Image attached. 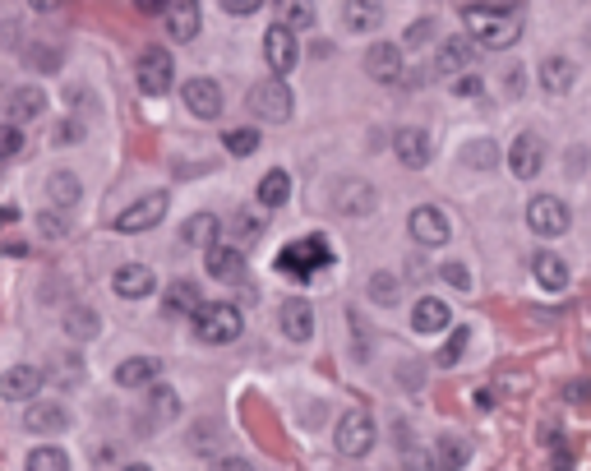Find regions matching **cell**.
Returning a JSON list of instances; mask_svg holds the SVG:
<instances>
[{"instance_id": "obj_47", "label": "cell", "mask_w": 591, "mask_h": 471, "mask_svg": "<svg viewBox=\"0 0 591 471\" xmlns=\"http://www.w3.org/2000/svg\"><path fill=\"white\" fill-rule=\"evenodd\" d=\"M430 37H435V19H416V24L407 28V47H421Z\"/></svg>"}, {"instance_id": "obj_14", "label": "cell", "mask_w": 591, "mask_h": 471, "mask_svg": "<svg viewBox=\"0 0 591 471\" xmlns=\"http://www.w3.org/2000/svg\"><path fill=\"white\" fill-rule=\"evenodd\" d=\"M0 107H5V121H10V125H28V121H37V116L47 111V93H42V88H33V84L10 88Z\"/></svg>"}, {"instance_id": "obj_8", "label": "cell", "mask_w": 591, "mask_h": 471, "mask_svg": "<svg viewBox=\"0 0 591 471\" xmlns=\"http://www.w3.org/2000/svg\"><path fill=\"white\" fill-rule=\"evenodd\" d=\"M181 102H185V111H190V116H199V121H218L222 107H227V97H222L218 79H185Z\"/></svg>"}, {"instance_id": "obj_19", "label": "cell", "mask_w": 591, "mask_h": 471, "mask_svg": "<svg viewBox=\"0 0 591 471\" xmlns=\"http://www.w3.org/2000/svg\"><path fill=\"white\" fill-rule=\"evenodd\" d=\"M278 324H282V333H287L291 342H310L314 338V310H310V301H301V296L282 301Z\"/></svg>"}, {"instance_id": "obj_50", "label": "cell", "mask_w": 591, "mask_h": 471, "mask_svg": "<svg viewBox=\"0 0 591 471\" xmlns=\"http://www.w3.org/2000/svg\"><path fill=\"white\" fill-rule=\"evenodd\" d=\"M222 10H227V14H236V19H245V14H254L259 5H254V0H231V5H222Z\"/></svg>"}, {"instance_id": "obj_43", "label": "cell", "mask_w": 591, "mask_h": 471, "mask_svg": "<svg viewBox=\"0 0 591 471\" xmlns=\"http://www.w3.org/2000/svg\"><path fill=\"white\" fill-rule=\"evenodd\" d=\"M439 278L448 282V287H458V291H471V273H467V264H439Z\"/></svg>"}, {"instance_id": "obj_37", "label": "cell", "mask_w": 591, "mask_h": 471, "mask_svg": "<svg viewBox=\"0 0 591 471\" xmlns=\"http://www.w3.org/2000/svg\"><path fill=\"white\" fill-rule=\"evenodd\" d=\"M65 333H70V338H97V314L88 310V305H79V310H70L65 314Z\"/></svg>"}, {"instance_id": "obj_29", "label": "cell", "mask_w": 591, "mask_h": 471, "mask_svg": "<svg viewBox=\"0 0 591 471\" xmlns=\"http://www.w3.org/2000/svg\"><path fill=\"white\" fill-rule=\"evenodd\" d=\"M573 79H578V65L568 61V56H550V61H541V88L545 93H568Z\"/></svg>"}, {"instance_id": "obj_36", "label": "cell", "mask_w": 591, "mask_h": 471, "mask_svg": "<svg viewBox=\"0 0 591 471\" xmlns=\"http://www.w3.org/2000/svg\"><path fill=\"white\" fill-rule=\"evenodd\" d=\"M462 162H467V167H476V171H490L499 162V148L490 144V139H471V144L462 148Z\"/></svg>"}, {"instance_id": "obj_31", "label": "cell", "mask_w": 591, "mask_h": 471, "mask_svg": "<svg viewBox=\"0 0 591 471\" xmlns=\"http://www.w3.org/2000/svg\"><path fill=\"white\" fill-rule=\"evenodd\" d=\"M199 287H194L190 278H176L171 282V291H167V314H194L199 310Z\"/></svg>"}, {"instance_id": "obj_1", "label": "cell", "mask_w": 591, "mask_h": 471, "mask_svg": "<svg viewBox=\"0 0 591 471\" xmlns=\"http://www.w3.org/2000/svg\"><path fill=\"white\" fill-rule=\"evenodd\" d=\"M462 24L490 51H508L522 37V19L508 5H462Z\"/></svg>"}, {"instance_id": "obj_32", "label": "cell", "mask_w": 591, "mask_h": 471, "mask_svg": "<svg viewBox=\"0 0 591 471\" xmlns=\"http://www.w3.org/2000/svg\"><path fill=\"white\" fill-rule=\"evenodd\" d=\"M259 130H250V125H236V130H227L222 134V148H227L231 157H250V153H259Z\"/></svg>"}, {"instance_id": "obj_25", "label": "cell", "mask_w": 591, "mask_h": 471, "mask_svg": "<svg viewBox=\"0 0 591 471\" xmlns=\"http://www.w3.org/2000/svg\"><path fill=\"white\" fill-rule=\"evenodd\" d=\"M157 375H162V361H153V356H130V361L116 365V384L121 388H153Z\"/></svg>"}, {"instance_id": "obj_42", "label": "cell", "mask_w": 591, "mask_h": 471, "mask_svg": "<svg viewBox=\"0 0 591 471\" xmlns=\"http://www.w3.org/2000/svg\"><path fill=\"white\" fill-rule=\"evenodd\" d=\"M314 24V5H287L282 10V28L287 33H301V28H310Z\"/></svg>"}, {"instance_id": "obj_45", "label": "cell", "mask_w": 591, "mask_h": 471, "mask_svg": "<svg viewBox=\"0 0 591 471\" xmlns=\"http://www.w3.org/2000/svg\"><path fill=\"white\" fill-rule=\"evenodd\" d=\"M453 93H458V97H481L485 93V79H481V74H458V79H453Z\"/></svg>"}, {"instance_id": "obj_28", "label": "cell", "mask_w": 591, "mask_h": 471, "mask_svg": "<svg viewBox=\"0 0 591 471\" xmlns=\"http://www.w3.org/2000/svg\"><path fill=\"white\" fill-rule=\"evenodd\" d=\"M241 250H236V245H208L204 250V268H208V278H218V282H227V278H236V273H241Z\"/></svg>"}, {"instance_id": "obj_12", "label": "cell", "mask_w": 591, "mask_h": 471, "mask_svg": "<svg viewBox=\"0 0 591 471\" xmlns=\"http://www.w3.org/2000/svg\"><path fill=\"white\" fill-rule=\"evenodd\" d=\"M393 153H398L402 167L421 171V167H430V157H435V144H430V134H425L421 125H402V130L393 134Z\"/></svg>"}, {"instance_id": "obj_16", "label": "cell", "mask_w": 591, "mask_h": 471, "mask_svg": "<svg viewBox=\"0 0 591 471\" xmlns=\"http://www.w3.org/2000/svg\"><path fill=\"white\" fill-rule=\"evenodd\" d=\"M162 24H167L171 42H194L199 28H204V14H199L194 0H185V5H162Z\"/></svg>"}, {"instance_id": "obj_39", "label": "cell", "mask_w": 591, "mask_h": 471, "mask_svg": "<svg viewBox=\"0 0 591 471\" xmlns=\"http://www.w3.org/2000/svg\"><path fill=\"white\" fill-rule=\"evenodd\" d=\"M227 227L236 231L241 241H250V236H259V231H264V213H250V208H236V213L227 218Z\"/></svg>"}, {"instance_id": "obj_4", "label": "cell", "mask_w": 591, "mask_h": 471, "mask_svg": "<svg viewBox=\"0 0 591 471\" xmlns=\"http://www.w3.org/2000/svg\"><path fill=\"white\" fill-rule=\"evenodd\" d=\"M167 208H171L167 190H153V194H144V199H134L125 213H116V218H111V227L121 231V236H139V231L157 227V222L167 218Z\"/></svg>"}, {"instance_id": "obj_5", "label": "cell", "mask_w": 591, "mask_h": 471, "mask_svg": "<svg viewBox=\"0 0 591 471\" xmlns=\"http://www.w3.org/2000/svg\"><path fill=\"white\" fill-rule=\"evenodd\" d=\"M527 227L536 236H545V241H555V236H564L573 227V213H568V204L559 194H536L527 204Z\"/></svg>"}, {"instance_id": "obj_6", "label": "cell", "mask_w": 591, "mask_h": 471, "mask_svg": "<svg viewBox=\"0 0 591 471\" xmlns=\"http://www.w3.org/2000/svg\"><path fill=\"white\" fill-rule=\"evenodd\" d=\"M134 79H139V93L144 97L171 93V79H176V70H171V51L167 47L139 51V70H134Z\"/></svg>"}, {"instance_id": "obj_7", "label": "cell", "mask_w": 591, "mask_h": 471, "mask_svg": "<svg viewBox=\"0 0 591 471\" xmlns=\"http://www.w3.org/2000/svg\"><path fill=\"white\" fill-rule=\"evenodd\" d=\"M333 444H338L342 458H365L374 448V421L370 411H347L338 421V430H333Z\"/></svg>"}, {"instance_id": "obj_40", "label": "cell", "mask_w": 591, "mask_h": 471, "mask_svg": "<svg viewBox=\"0 0 591 471\" xmlns=\"http://www.w3.org/2000/svg\"><path fill=\"white\" fill-rule=\"evenodd\" d=\"M467 342H471V333L458 324V328H453V338L444 342V351H439L435 361H439V365H458V361H462V351H467Z\"/></svg>"}, {"instance_id": "obj_48", "label": "cell", "mask_w": 591, "mask_h": 471, "mask_svg": "<svg viewBox=\"0 0 591 471\" xmlns=\"http://www.w3.org/2000/svg\"><path fill=\"white\" fill-rule=\"evenodd\" d=\"M213 435H218V421H199V425H194V439H190V444L199 448V453H208V448H213Z\"/></svg>"}, {"instance_id": "obj_38", "label": "cell", "mask_w": 591, "mask_h": 471, "mask_svg": "<svg viewBox=\"0 0 591 471\" xmlns=\"http://www.w3.org/2000/svg\"><path fill=\"white\" fill-rule=\"evenodd\" d=\"M370 301L374 305H398V278L393 273H370Z\"/></svg>"}, {"instance_id": "obj_41", "label": "cell", "mask_w": 591, "mask_h": 471, "mask_svg": "<svg viewBox=\"0 0 591 471\" xmlns=\"http://www.w3.org/2000/svg\"><path fill=\"white\" fill-rule=\"evenodd\" d=\"M24 153V130H19V125H0V162H5V157H19Z\"/></svg>"}, {"instance_id": "obj_49", "label": "cell", "mask_w": 591, "mask_h": 471, "mask_svg": "<svg viewBox=\"0 0 591 471\" xmlns=\"http://www.w3.org/2000/svg\"><path fill=\"white\" fill-rule=\"evenodd\" d=\"M471 407L490 411V407H495V393H490V388H471Z\"/></svg>"}, {"instance_id": "obj_55", "label": "cell", "mask_w": 591, "mask_h": 471, "mask_svg": "<svg viewBox=\"0 0 591 471\" xmlns=\"http://www.w3.org/2000/svg\"><path fill=\"white\" fill-rule=\"evenodd\" d=\"M125 471H153V467H144V462H130V467H125Z\"/></svg>"}, {"instance_id": "obj_24", "label": "cell", "mask_w": 591, "mask_h": 471, "mask_svg": "<svg viewBox=\"0 0 591 471\" xmlns=\"http://www.w3.org/2000/svg\"><path fill=\"white\" fill-rule=\"evenodd\" d=\"M435 65H439V74H471V65H476V47L471 42H462V37H448L444 47H439V56H435Z\"/></svg>"}, {"instance_id": "obj_23", "label": "cell", "mask_w": 591, "mask_h": 471, "mask_svg": "<svg viewBox=\"0 0 591 471\" xmlns=\"http://www.w3.org/2000/svg\"><path fill=\"white\" fill-rule=\"evenodd\" d=\"M65 425H70V411L56 402H33L24 411V430H33V435H61Z\"/></svg>"}, {"instance_id": "obj_22", "label": "cell", "mask_w": 591, "mask_h": 471, "mask_svg": "<svg viewBox=\"0 0 591 471\" xmlns=\"http://www.w3.org/2000/svg\"><path fill=\"white\" fill-rule=\"evenodd\" d=\"M42 370H37V365H14V370H5V375H0V398H37V388H42Z\"/></svg>"}, {"instance_id": "obj_17", "label": "cell", "mask_w": 591, "mask_h": 471, "mask_svg": "<svg viewBox=\"0 0 591 471\" xmlns=\"http://www.w3.org/2000/svg\"><path fill=\"white\" fill-rule=\"evenodd\" d=\"M111 287H116V296H125V301H144V296L157 291V278L148 264H125V268H116Z\"/></svg>"}, {"instance_id": "obj_34", "label": "cell", "mask_w": 591, "mask_h": 471, "mask_svg": "<svg viewBox=\"0 0 591 471\" xmlns=\"http://www.w3.org/2000/svg\"><path fill=\"white\" fill-rule=\"evenodd\" d=\"M28 471H70V458H65V448L37 444L33 453H28Z\"/></svg>"}, {"instance_id": "obj_15", "label": "cell", "mask_w": 591, "mask_h": 471, "mask_svg": "<svg viewBox=\"0 0 591 471\" xmlns=\"http://www.w3.org/2000/svg\"><path fill=\"white\" fill-rule=\"evenodd\" d=\"M374 185L370 181H338V190H333V208H338L342 218H365V213H374Z\"/></svg>"}, {"instance_id": "obj_54", "label": "cell", "mask_w": 591, "mask_h": 471, "mask_svg": "<svg viewBox=\"0 0 591 471\" xmlns=\"http://www.w3.org/2000/svg\"><path fill=\"white\" fill-rule=\"evenodd\" d=\"M14 218H19V208H0V227H10Z\"/></svg>"}, {"instance_id": "obj_33", "label": "cell", "mask_w": 591, "mask_h": 471, "mask_svg": "<svg viewBox=\"0 0 591 471\" xmlns=\"http://www.w3.org/2000/svg\"><path fill=\"white\" fill-rule=\"evenodd\" d=\"M148 407H153L148 425H162V421H171V416L181 411V402H176V393H171L167 384H157V388H148Z\"/></svg>"}, {"instance_id": "obj_27", "label": "cell", "mask_w": 591, "mask_h": 471, "mask_svg": "<svg viewBox=\"0 0 591 471\" xmlns=\"http://www.w3.org/2000/svg\"><path fill=\"white\" fill-rule=\"evenodd\" d=\"M47 199H51V208L61 213V208H74L79 199H84V185H79V176L74 171H51L47 176Z\"/></svg>"}, {"instance_id": "obj_44", "label": "cell", "mask_w": 591, "mask_h": 471, "mask_svg": "<svg viewBox=\"0 0 591 471\" xmlns=\"http://www.w3.org/2000/svg\"><path fill=\"white\" fill-rule=\"evenodd\" d=\"M37 231H42V236H65V231H70V222H65L61 213L51 208V213H37Z\"/></svg>"}, {"instance_id": "obj_30", "label": "cell", "mask_w": 591, "mask_h": 471, "mask_svg": "<svg viewBox=\"0 0 591 471\" xmlns=\"http://www.w3.org/2000/svg\"><path fill=\"white\" fill-rule=\"evenodd\" d=\"M254 194H259V204H264V208H282L291 199V176L282 167H273L264 181H259V190H254Z\"/></svg>"}, {"instance_id": "obj_2", "label": "cell", "mask_w": 591, "mask_h": 471, "mask_svg": "<svg viewBox=\"0 0 591 471\" xmlns=\"http://www.w3.org/2000/svg\"><path fill=\"white\" fill-rule=\"evenodd\" d=\"M190 324H194V338L204 342V347H227V342H236L245 333V319L231 301L199 305V310L190 314Z\"/></svg>"}, {"instance_id": "obj_52", "label": "cell", "mask_w": 591, "mask_h": 471, "mask_svg": "<svg viewBox=\"0 0 591 471\" xmlns=\"http://www.w3.org/2000/svg\"><path fill=\"white\" fill-rule=\"evenodd\" d=\"M550 471H573V458H568V453H555V458H550Z\"/></svg>"}, {"instance_id": "obj_3", "label": "cell", "mask_w": 591, "mask_h": 471, "mask_svg": "<svg viewBox=\"0 0 591 471\" xmlns=\"http://www.w3.org/2000/svg\"><path fill=\"white\" fill-rule=\"evenodd\" d=\"M245 107L259 116V121H291V111H296V97H291V88L282 84V79H259V84L250 88V97H245Z\"/></svg>"}, {"instance_id": "obj_9", "label": "cell", "mask_w": 591, "mask_h": 471, "mask_svg": "<svg viewBox=\"0 0 591 471\" xmlns=\"http://www.w3.org/2000/svg\"><path fill=\"white\" fill-rule=\"evenodd\" d=\"M411 241L421 245V250H439V245H448V236H453V227H448V218L439 213L435 204H421L411 208Z\"/></svg>"}, {"instance_id": "obj_26", "label": "cell", "mask_w": 591, "mask_h": 471, "mask_svg": "<svg viewBox=\"0 0 591 471\" xmlns=\"http://www.w3.org/2000/svg\"><path fill=\"white\" fill-rule=\"evenodd\" d=\"M181 241L194 245V250H208V245H218V241H222V218H218V213H194V218L181 227Z\"/></svg>"}, {"instance_id": "obj_21", "label": "cell", "mask_w": 591, "mask_h": 471, "mask_svg": "<svg viewBox=\"0 0 591 471\" xmlns=\"http://www.w3.org/2000/svg\"><path fill=\"white\" fill-rule=\"evenodd\" d=\"M411 328L416 333H444V328H453V310L439 296H421L416 310H411Z\"/></svg>"}, {"instance_id": "obj_53", "label": "cell", "mask_w": 591, "mask_h": 471, "mask_svg": "<svg viewBox=\"0 0 591 471\" xmlns=\"http://www.w3.org/2000/svg\"><path fill=\"white\" fill-rule=\"evenodd\" d=\"M504 84H508V93H522V70H513V74L504 79Z\"/></svg>"}, {"instance_id": "obj_51", "label": "cell", "mask_w": 591, "mask_h": 471, "mask_svg": "<svg viewBox=\"0 0 591 471\" xmlns=\"http://www.w3.org/2000/svg\"><path fill=\"white\" fill-rule=\"evenodd\" d=\"M213 471H254V467L245 458H218V467H213Z\"/></svg>"}, {"instance_id": "obj_13", "label": "cell", "mask_w": 591, "mask_h": 471, "mask_svg": "<svg viewBox=\"0 0 591 471\" xmlns=\"http://www.w3.org/2000/svg\"><path fill=\"white\" fill-rule=\"evenodd\" d=\"M402 65H407V56H402L398 42H374V47L365 51V74L379 79V84H398Z\"/></svg>"}, {"instance_id": "obj_11", "label": "cell", "mask_w": 591, "mask_h": 471, "mask_svg": "<svg viewBox=\"0 0 591 471\" xmlns=\"http://www.w3.org/2000/svg\"><path fill=\"white\" fill-rule=\"evenodd\" d=\"M508 167H513V176H518V181L541 176V167H545V139H541V134H536V130L518 134V139H513V148H508Z\"/></svg>"}, {"instance_id": "obj_20", "label": "cell", "mask_w": 591, "mask_h": 471, "mask_svg": "<svg viewBox=\"0 0 591 471\" xmlns=\"http://www.w3.org/2000/svg\"><path fill=\"white\" fill-rule=\"evenodd\" d=\"M471 462V444L462 435H444L430 448V471H462Z\"/></svg>"}, {"instance_id": "obj_18", "label": "cell", "mask_w": 591, "mask_h": 471, "mask_svg": "<svg viewBox=\"0 0 591 471\" xmlns=\"http://www.w3.org/2000/svg\"><path fill=\"white\" fill-rule=\"evenodd\" d=\"M531 278H536V287H545V291H564L568 282H573V273H568V264L555 250H536L531 254Z\"/></svg>"}, {"instance_id": "obj_46", "label": "cell", "mask_w": 591, "mask_h": 471, "mask_svg": "<svg viewBox=\"0 0 591 471\" xmlns=\"http://www.w3.org/2000/svg\"><path fill=\"white\" fill-rule=\"evenodd\" d=\"M79 139H84V125L79 121H61L51 130V144H79Z\"/></svg>"}, {"instance_id": "obj_10", "label": "cell", "mask_w": 591, "mask_h": 471, "mask_svg": "<svg viewBox=\"0 0 591 471\" xmlns=\"http://www.w3.org/2000/svg\"><path fill=\"white\" fill-rule=\"evenodd\" d=\"M264 56H268V65H273V79H282V74H291L301 65V42H296V33L273 24L264 33Z\"/></svg>"}, {"instance_id": "obj_35", "label": "cell", "mask_w": 591, "mask_h": 471, "mask_svg": "<svg viewBox=\"0 0 591 471\" xmlns=\"http://www.w3.org/2000/svg\"><path fill=\"white\" fill-rule=\"evenodd\" d=\"M342 24L351 28V33H365V28L379 24V5H365V0H351L347 10H342Z\"/></svg>"}]
</instances>
